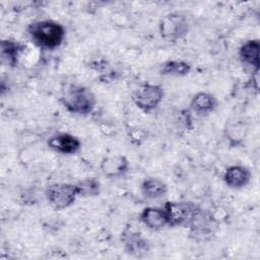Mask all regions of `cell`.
Returning a JSON list of instances; mask_svg holds the SVG:
<instances>
[{
    "label": "cell",
    "mask_w": 260,
    "mask_h": 260,
    "mask_svg": "<svg viewBox=\"0 0 260 260\" xmlns=\"http://www.w3.org/2000/svg\"><path fill=\"white\" fill-rule=\"evenodd\" d=\"M48 146L62 154H74L81 147V141L69 133H58L51 136L47 141Z\"/></svg>",
    "instance_id": "8"
},
{
    "label": "cell",
    "mask_w": 260,
    "mask_h": 260,
    "mask_svg": "<svg viewBox=\"0 0 260 260\" xmlns=\"http://www.w3.org/2000/svg\"><path fill=\"white\" fill-rule=\"evenodd\" d=\"M140 221L150 230L158 231L168 225V219L162 207L148 206L139 214Z\"/></svg>",
    "instance_id": "13"
},
{
    "label": "cell",
    "mask_w": 260,
    "mask_h": 260,
    "mask_svg": "<svg viewBox=\"0 0 260 260\" xmlns=\"http://www.w3.org/2000/svg\"><path fill=\"white\" fill-rule=\"evenodd\" d=\"M189 21L181 12H170L159 21V34L168 42H176L183 39L189 31Z\"/></svg>",
    "instance_id": "4"
},
{
    "label": "cell",
    "mask_w": 260,
    "mask_h": 260,
    "mask_svg": "<svg viewBox=\"0 0 260 260\" xmlns=\"http://www.w3.org/2000/svg\"><path fill=\"white\" fill-rule=\"evenodd\" d=\"M125 251L134 257L141 258L150 250V243L137 232H129L124 236Z\"/></svg>",
    "instance_id": "12"
},
{
    "label": "cell",
    "mask_w": 260,
    "mask_h": 260,
    "mask_svg": "<svg viewBox=\"0 0 260 260\" xmlns=\"http://www.w3.org/2000/svg\"><path fill=\"white\" fill-rule=\"evenodd\" d=\"M251 172L244 166L235 165L229 167L223 174V181L226 186L233 189H240L249 184Z\"/></svg>",
    "instance_id": "11"
},
{
    "label": "cell",
    "mask_w": 260,
    "mask_h": 260,
    "mask_svg": "<svg viewBox=\"0 0 260 260\" xmlns=\"http://www.w3.org/2000/svg\"><path fill=\"white\" fill-rule=\"evenodd\" d=\"M164 94L165 92L161 85L143 83L134 90L132 101L139 110L144 113H150L161 103Z\"/></svg>",
    "instance_id": "5"
},
{
    "label": "cell",
    "mask_w": 260,
    "mask_h": 260,
    "mask_svg": "<svg viewBox=\"0 0 260 260\" xmlns=\"http://www.w3.org/2000/svg\"><path fill=\"white\" fill-rule=\"evenodd\" d=\"M77 194L81 197L98 196L101 192V184L94 178H86L75 184Z\"/></svg>",
    "instance_id": "18"
},
{
    "label": "cell",
    "mask_w": 260,
    "mask_h": 260,
    "mask_svg": "<svg viewBox=\"0 0 260 260\" xmlns=\"http://www.w3.org/2000/svg\"><path fill=\"white\" fill-rule=\"evenodd\" d=\"M22 46L13 40H3L1 42V55L7 64L13 66L17 62V57L22 50Z\"/></svg>",
    "instance_id": "17"
},
{
    "label": "cell",
    "mask_w": 260,
    "mask_h": 260,
    "mask_svg": "<svg viewBox=\"0 0 260 260\" xmlns=\"http://www.w3.org/2000/svg\"><path fill=\"white\" fill-rule=\"evenodd\" d=\"M100 169L105 177L115 179L124 176L128 172L129 161L127 157L122 154L109 155L101 160Z\"/></svg>",
    "instance_id": "9"
},
{
    "label": "cell",
    "mask_w": 260,
    "mask_h": 260,
    "mask_svg": "<svg viewBox=\"0 0 260 260\" xmlns=\"http://www.w3.org/2000/svg\"><path fill=\"white\" fill-rule=\"evenodd\" d=\"M63 107L76 115H87L95 107L96 99L90 88L79 84H68L61 91Z\"/></svg>",
    "instance_id": "2"
},
{
    "label": "cell",
    "mask_w": 260,
    "mask_h": 260,
    "mask_svg": "<svg viewBox=\"0 0 260 260\" xmlns=\"http://www.w3.org/2000/svg\"><path fill=\"white\" fill-rule=\"evenodd\" d=\"M239 56L243 64L251 67L254 73H258L260 65L259 40H249L246 43H244L239 50Z\"/></svg>",
    "instance_id": "10"
},
{
    "label": "cell",
    "mask_w": 260,
    "mask_h": 260,
    "mask_svg": "<svg viewBox=\"0 0 260 260\" xmlns=\"http://www.w3.org/2000/svg\"><path fill=\"white\" fill-rule=\"evenodd\" d=\"M141 193L148 199H159L166 196L168 186L166 183L157 178L144 179L140 185Z\"/></svg>",
    "instance_id": "15"
},
{
    "label": "cell",
    "mask_w": 260,
    "mask_h": 260,
    "mask_svg": "<svg viewBox=\"0 0 260 260\" xmlns=\"http://www.w3.org/2000/svg\"><path fill=\"white\" fill-rule=\"evenodd\" d=\"M27 32L31 41L40 48L54 50L60 47L65 39L64 26L54 20H38L30 23Z\"/></svg>",
    "instance_id": "1"
},
{
    "label": "cell",
    "mask_w": 260,
    "mask_h": 260,
    "mask_svg": "<svg viewBox=\"0 0 260 260\" xmlns=\"http://www.w3.org/2000/svg\"><path fill=\"white\" fill-rule=\"evenodd\" d=\"M191 71L190 63L183 60H169L160 67V74L168 76H185Z\"/></svg>",
    "instance_id": "16"
},
{
    "label": "cell",
    "mask_w": 260,
    "mask_h": 260,
    "mask_svg": "<svg viewBox=\"0 0 260 260\" xmlns=\"http://www.w3.org/2000/svg\"><path fill=\"white\" fill-rule=\"evenodd\" d=\"M164 211L170 226H189L201 208L189 201H167Z\"/></svg>",
    "instance_id": "3"
},
{
    "label": "cell",
    "mask_w": 260,
    "mask_h": 260,
    "mask_svg": "<svg viewBox=\"0 0 260 260\" xmlns=\"http://www.w3.org/2000/svg\"><path fill=\"white\" fill-rule=\"evenodd\" d=\"M217 107L216 98L206 91L197 92L190 102V108L198 115H208Z\"/></svg>",
    "instance_id": "14"
},
{
    "label": "cell",
    "mask_w": 260,
    "mask_h": 260,
    "mask_svg": "<svg viewBox=\"0 0 260 260\" xmlns=\"http://www.w3.org/2000/svg\"><path fill=\"white\" fill-rule=\"evenodd\" d=\"M218 221L213 217L211 212L202 209L190 223V236L196 241H204L214 235Z\"/></svg>",
    "instance_id": "7"
},
{
    "label": "cell",
    "mask_w": 260,
    "mask_h": 260,
    "mask_svg": "<svg viewBox=\"0 0 260 260\" xmlns=\"http://www.w3.org/2000/svg\"><path fill=\"white\" fill-rule=\"evenodd\" d=\"M77 196L75 184L55 183L46 189L47 200L56 210L68 208L75 202Z\"/></svg>",
    "instance_id": "6"
}]
</instances>
